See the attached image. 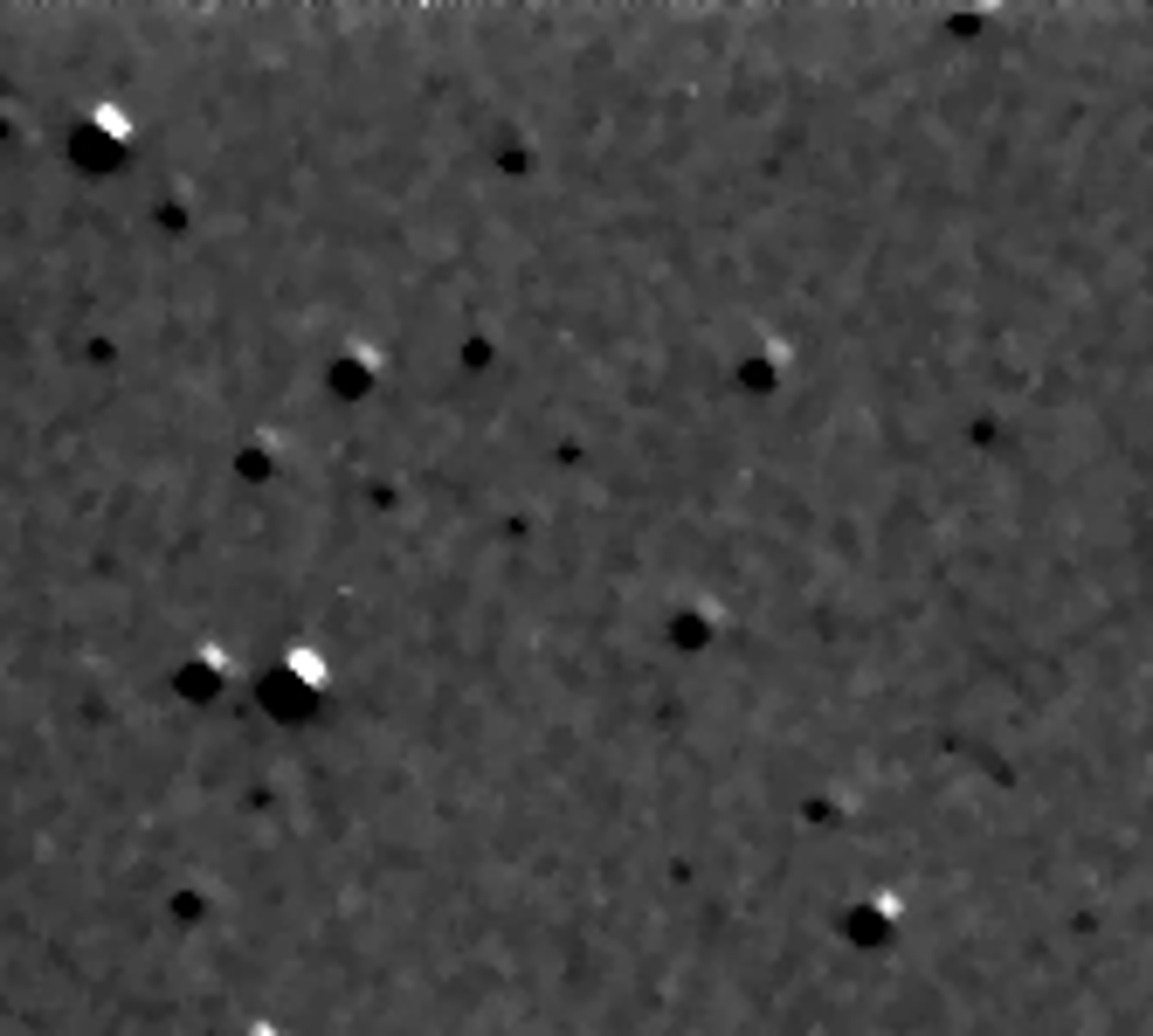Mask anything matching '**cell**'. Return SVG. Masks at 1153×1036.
Returning <instances> with one entry per match:
<instances>
[{"label": "cell", "instance_id": "6da1fadb", "mask_svg": "<svg viewBox=\"0 0 1153 1036\" xmlns=\"http://www.w3.org/2000/svg\"><path fill=\"white\" fill-rule=\"evenodd\" d=\"M284 670L297 677V684H325V650H311V643H297L284 657Z\"/></svg>", "mask_w": 1153, "mask_h": 1036}]
</instances>
